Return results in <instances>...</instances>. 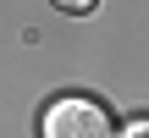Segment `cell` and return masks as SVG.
<instances>
[{"label":"cell","mask_w":149,"mask_h":138,"mask_svg":"<svg viewBox=\"0 0 149 138\" xmlns=\"http://www.w3.org/2000/svg\"><path fill=\"white\" fill-rule=\"evenodd\" d=\"M122 138H149V122H127V127H122Z\"/></svg>","instance_id":"cell-3"},{"label":"cell","mask_w":149,"mask_h":138,"mask_svg":"<svg viewBox=\"0 0 149 138\" xmlns=\"http://www.w3.org/2000/svg\"><path fill=\"white\" fill-rule=\"evenodd\" d=\"M39 138H122V133H116V116H111L94 94H61V100L44 111Z\"/></svg>","instance_id":"cell-1"},{"label":"cell","mask_w":149,"mask_h":138,"mask_svg":"<svg viewBox=\"0 0 149 138\" xmlns=\"http://www.w3.org/2000/svg\"><path fill=\"white\" fill-rule=\"evenodd\" d=\"M55 6H61V11H72V17H83V11H94L100 0H55Z\"/></svg>","instance_id":"cell-2"}]
</instances>
